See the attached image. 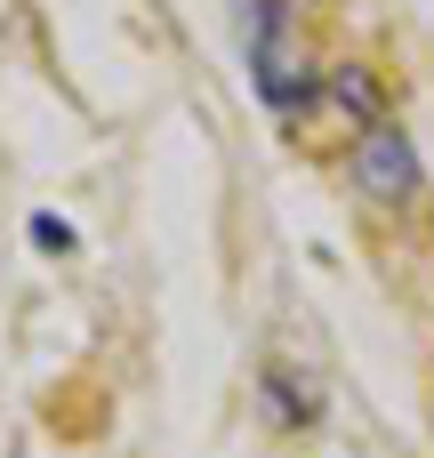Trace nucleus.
Instances as JSON below:
<instances>
[{
	"instance_id": "1",
	"label": "nucleus",
	"mask_w": 434,
	"mask_h": 458,
	"mask_svg": "<svg viewBox=\"0 0 434 458\" xmlns=\"http://www.w3.org/2000/svg\"><path fill=\"white\" fill-rule=\"evenodd\" d=\"M354 185H362L370 201H411V193L427 185V169H419L411 137L379 121V129H362V137H354Z\"/></svg>"
},
{
	"instance_id": "2",
	"label": "nucleus",
	"mask_w": 434,
	"mask_h": 458,
	"mask_svg": "<svg viewBox=\"0 0 434 458\" xmlns=\"http://www.w3.org/2000/svg\"><path fill=\"white\" fill-rule=\"evenodd\" d=\"M32 242H40V250H72V225H56V217H32Z\"/></svg>"
}]
</instances>
